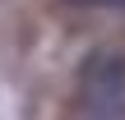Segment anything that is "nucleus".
Masks as SVG:
<instances>
[{
  "label": "nucleus",
  "mask_w": 125,
  "mask_h": 120,
  "mask_svg": "<svg viewBox=\"0 0 125 120\" xmlns=\"http://www.w3.org/2000/svg\"><path fill=\"white\" fill-rule=\"evenodd\" d=\"M70 5H121L125 9V0H70Z\"/></svg>",
  "instance_id": "2"
},
{
  "label": "nucleus",
  "mask_w": 125,
  "mask_h": 120,
  "mask_svg": "<svg viewBox=\"0 0 125 120\" xmlns=\"http://www.w3.org/2000/svg\"><path fill=\"white\" fill-rule=\"evenodd\" d=\"M79 120H125V60L97 55L79 79Z\"/></svg>",
  "instance_id": "1"
}]
</instances>
